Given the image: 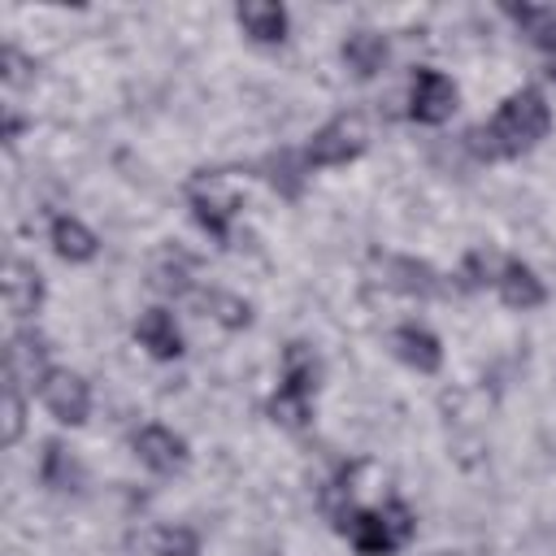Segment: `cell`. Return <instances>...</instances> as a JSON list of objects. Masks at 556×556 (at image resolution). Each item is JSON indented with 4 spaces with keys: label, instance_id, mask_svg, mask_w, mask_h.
<instances>
[{
    "label": "cell",
    "instance_id": "17",
    "mask_svg": "<svg viewBox=\"0 0 556 556\" xmlns=\"http://www.w3.org/2000/svg\"><path fill=\"white\" fill-rule=\"evenodd\" d=\"M235 26L243 30L248 43H261V48H278L287 35H291V13L274 0H248L235 9Z\"/></svg>",
    "mask_w": 556,
    "mask_h": 556
},
{
    "label": "cell",
    "instance_id": "4",
    "mask_svg": "<svg viewBox=\"0 0 556 556\" xmlns=\"http://www.w3.org/2000/svg\"><path fill=\"white\" fill-rule=\"evenodd\" d=\"M365 148H369V126H365V117H361V113H334V117H326V122L308 135L304 161H308V169H343V165H352Z\"/></svg>",
    "mask_w": 556,
    "mask_h": 556
},
{
    "label": "cell",
    "instance_id": "21",
    "mask_svg": "<svg viewBox=\"0 0 556 556\" xmlns=\"http://www.w3.org/2000/svg\"><path fill=\"white\" fill-rule=\"evenodd\" d=\"M321 387V356L308 348V343H287L282 348V361H278V387L282 395H295V400H313Z\"/></svg>",
    "mask_w": 556,
    "mask_h": 556
},
{
    "label": "cell",
    "instance_id": "25",
    "mask_svg": "<svg viewBox=\"0 0 556 556\" xmlns=\"http://www.w3.org/2000/svg\"><path fill=\"white\" fill-rule=\"evenodd\" d=\"M0 78H4L9 91H22L26 83H35V61L17 43H4V52H0Z\"/></svg>",
    "mask_w": 556,
    "mask_h": 556
},
{
    "label": "cell",
    "instance_id": "23",
    "mask_svg": "<svg viewBox=\"0 0 556 556\" xmlns=\"http://www.w3.org/2000/svg\"><path fill=\"white\" fill-rule=\"evenodd\" d=\"M195 300H200L204 317H213L222 330H248L252 326V304L226 287H204Z\"/></svg>",
    "mask_w": 556,
    "mask_h": 556
},
{
    "label": "cell",
    "instance_id": "16",
    "mask_svg": "<svg viewBox=\"0 0 556 556\" xmlns=\"http://www.w3.org/2000/svg\"><path fill=\"white\" fill-rule=\"evenodd\" d=\"M35 478H39V486H48V491H56V495H78V491L87 486V465L78 460L74 447H65L61 439H48L43 452H39Z\"/></svg>",
    "mask_w": 556,
    "mask_h": 556
},
{
    "label": "cell",
    "instance_id": "6",
    "mask_svg": "<svg viewBox=\"0 0 556 556\" xmlns=\"http://www.w3.org/2000/svg\"><path fill=\"white\" fill-rule=\"evenodd\" d=\"M30 395L39 400V408H43L56 426H83V421L91 417V404H96L91 382H87L78 369H65V365H52V369L35 382Z\"/></svg>",
    "mask_w": 556,
    "mask_h": 556
},
{
    "label": "cell",
    "instance_id": "9",
    "mask_svg": "<svg viewBox=\"0 0 556 556\" xmlns=\"http://www.w3.org/2000/svg\"><path fill=\"white\" fill-rule=\"evenodd\" d=\"M387 343H391V356L404 369H413V374H426L430 378V374L443 369V339L430 326H421V321H400Z\"/></svg>",
    "mask_w": 556,
    "mask_h": 556
},
{
    "label": "cell",
    "instance_id": "10",
    "mask_svg": "<svg viewBox=\"0 0 556 556\" xmlns=\"http://www.w3.org/2000/svg\"><path fill=\"white\" fill-rule=\"evenodd\" d=\"M495 295H500V304L513 308V313H534V308L547 304V282L539 278V269H534L530 261L504 256L500 278H495Z\"/></svg>",
    "mask_w": 556,
    "mask_h": 556
},
{
    "label": "cell",
    "instance_id": "18",
    "mask_svg": "<svg viewBox=\"0 0 556 556\" xmlns=\"http://www.w3.org/2000/svg\"><path fill=\"white\" fill-rule=\"evenodd\" d=\"M256 174L269 182L274 195L300 200L313 169H308V161H304V148H274V152H265V156L256 161Z\"/></svg>",
    "mask_w": 556,
    "mask_h": 556
},
{
    "label": "cell",
    "instance_id": "26",
    "mask_svg": "<svg viewBox=\"0 0 556 556\" xmlns=\"http://www.w3.org/2000/svg\"><path fill=\"white\" fill-rule=\"evenodd\" d=\"M22 434H26V387L9 382L4 387V443L13 447L22 443Z\"/></svg>",
    "mask_w": 556,
    "mask_h": 556
},
{
    "label": "cell",
    "instance_id": "11",
    "mask_svg": "<svg viewBox=\"0 0 556 556\" xmlns=\"http://www.w3.org/2000/svg\"><path fill=\"white\" fill-rule=\"evenodd\" d=\"M135 343L152 356V361H178L182 352H187V339H182V326H178V317L165 308V304H152V308H143L139 317H135Z\"/></svg>",
    "mask_w": 556,
    "mask_h": 556
},
{
    "label": "cell",
    "instance_id": "8",
    "mask_svg": "<svg viewBox=\"0 0 556 556\" xmlns=\"http://www.w3.org/2000/svg\"><path fill=\"white\" fill-rule=\"evenodd\" d=\"M130 452H135V460H139L148 473H156V478H174V473H182V469L191 465L187 439H182L178 430H169L165 421H143V426L130 434Z\"/></svg>",
    "mask_w": 556,
    "mask_h": 556
},
{
    "label": "cell",
    "instance_id": "7",
    "mask_svg": "<svg viewBox=\"0 0 556 556\" xmlns=\"http://www.w3.org/2000/svg\"><path fill=\"white\" fill-rule=\"evenodd\" d=\"M378 282L387 287V291H395V295H404V300H447L456 287H452V278H443L430 261H421V256H408V252H382L378 256Z\"/></svg>",
    "mask_w": 556,
    "mask_h": 556
},
{
    "label": "cell",
    "instance_id": "24",
    "mask_svg": "<svg viewBox=\"0 0 556 556\" xmlns=\"http://www.w3.org/2000/svg\"><path fill=\"white\" fill-rule=\"evenodd\" d=\"M148 547H152V556H200L204 539H200V530L187 526V521H165V526L152 530Z\"/></svg>",
    "mask_w": 556,
    "mask_h": 556
},
{
    "label": "cell",
    "instance_id": "19",
    "mask_svg": "<svg viewBox=\"0 0 556 556\" xmlns=\"http://www.w3.org/2000/svg\"><path fill=\"white\" fill-rule=\"evenodd\" d=\"M48 243H52V252H56L65 265H91V261L100 256V235H96L83 217H74V213H52V222H48Z\"/></svg>",
    "mask_w": 556,
    "mask_h": 556
},
{
    "label": "cell",
    "instance_id": "1",
    "mask_svg": "<svg viewBox=\"0 0 556 556\" xmlns=\"http://www.w3.org/2000/svg\"><path fill=\"white\" fill-rule=\"evenodd\" d=\"M547 130H552V104H547L543 87L526 83V87L508 91L495 104V113L460 139V148L473 161H513V156L539 148L547 139Z\"/></svg>",
    "mask_w": 556,
    "mask_h": 556
},
{
    "label": "cell",
    "instance_id": "3",
    "mask_svg": "<svg viewBox=\"0 0 556 556\" xmlns=\"http://www.w3.org/2000/svg\"><path fill=\"white\" fill-rule=\"evenodd\" d=\"M239 208H243V195L226 174H195L187 182V213L213 243H230Z\"/></svg>",
    "mask_w": 556,
    "mask_h": 556
},
{
    "label": "cell",
    "instance_id": "2",
    "mask_svg": "<svg viewBox=\"0 0 556 556\" xmlns=\"http://www.w3.org/2000/svg\"><path fill=\"white\" fill-rule=\"evenodd\" d=\"M334 530L352 543L356 556H395V552H404L413 543L417 513L400 495H382V500L356 504Z\"/></svg>",
    "mask_w": 556,
    "mask_h": 556
},
{
    "label": "cell",
    "instance_id": "22",
    "mask_svg": "<svg viewBox=\"0 0 556 556\" xmlns=\"http://www.w3.org/2000/svg\"><path fill=\"white\" fill-rule=\"evenodd\" d=\"M500 265H504V252L495 248H469L452 274V287L456 291H495V278H500Z\"/></svg>",
    "mask_w": 556,
    "mask_h": 556
},
{
    "label": "cell",
    "instance_id": "15",
    "mask_svg": "<svg viewBox=\"0 0 556 556\" xmlns=\"http://www.w3.org/2000/svg\"><path fill=\"white\" fill-rule=\"evenodd\" d=\"M43 274L35 269V261H22V256H9L4 265V304H9V317L13 321H35L39 308H43Z\"/></svg>",
    "mask_w": 556,
    "mask_h": 556
},
{
    "label": "cell",
    "instance_id": "5",
    "mask_svg": "<svg viewBox=\"0 0 556 556\" xmlns=\"http://www.w3.org/2000/svg\"><path fill=\"white\" fill-rule=\"evenodd\" d=\"M456 104H460V91L447 70H434V65L413 70L408 91H404V117L413 126H443V122H452Z\"/></svg>",
    "mask_w": 556,
    "mask_h": 556
},
{
    "label": "cell",
    "instance_id": "14",
    "mask_svg": "<svg viewBox=\"0 0 556 556\" xmlns=\"http://www.w3.org/2000/svg\"><path fill=\"white\" fill-rule=\"evenodd\" d=\"M339 61H343V70H348L352 78L369 83V78H378V74L387 70V61H391V43H387L382 30H374V26H356V30L343 35V43H339Z\"/></svg>",
    "mask_w": 556,
    "mask_h": 556
},
{
    "label": "cell",
    "instance_id": "13",
    "mask_svg": "<svg viewBox=\"0 0 556 556\" xmlns=\"http://www.w3.org/2000/svg\"><path fill=\"white\" fill-rule=\"evenodd\" d=\"M504 17L543 56V74L556 83V9L552 4H504Z\"/></svg>",
    "mask_w": 556,
    "mask_h": 556
},
{
    "label": "cell",
    "instance_id": "20",
    "mask_svg": "<svg viewBox=\"0 0 556 556\" xmlns=\"http://www.w3.org/2000/svg\"><path fill=\"white\" fill-rule=\"evenodd\" d=\"M48 352H52V348H48V339H43L35 326L13 330V339H9V382H17V387L35 391V382L52 369Z\"/></svg>",
    "mask_w": 556,
    "mask_h": 556
},
{
    "label": "cell",
    "instance_id": "12",
    "mask_svg": "<svg viewBox=\"0 0 556 556\" xmlns=\"http://www.w3.org/2000/svg\"><path fill=\"white\" fill-rule=\"evenodd\" d=\"M148 282H152V291L165 295V300H195V295L204 291L200 278H195V256L182 252V248L156 252L152 265H148Z\"/></svg>",
    "mask_w": 556,
    "mask_h": 556
}]
</instances>
